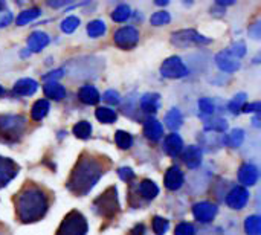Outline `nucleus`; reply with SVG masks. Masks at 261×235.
<instances>
[{"label": "nucleus", "mask_w": 261, "mask_h": 235, "mask_svg": "<svg viewBox=\"0 0 261 235\" xmlns=\"http://www.w3.org/2000/svg\"><path fill=\"white\" fill-rule=\"evenodd\" d=\"M182 122H184V118H182V113H180L177 109L170 110V112L167 113V116H165V125H167L170 130H173V132L179 130L180 125H182Z\"/></svg>", "instance_id": "25"}, {"label": "nucleus", "mask_w": 261, "mask_h": 235, "mask_svg": "<svg viewBox=\"0 0 261 235\" xmlns=\"http://www.w3.org/2000/svg\"><path fill=\"white\" fill-rule=\"evenodd\" d=\"M50 38L46 32H41V31H37V32H32L28 38V49L31 52H40L43 47H46L49 44Z\"/></svg>", "instance_id": "13"}, {"label": "nucleus", "mask_w": 261, "mask_h": 235, "mask_svg": "<svg viewBox=\"0 0 261 235\" xmlns=\"http://www.w3.org/2000/svg\"><path fill=\"white\" fill-rule=\"evenodd\" d=\"M243 138H245V133H243V130L242 128H234L226 138H225V142L229 145V147H232V148H237V147H240L242 145V142H243Z\"/></svg>", "instance_id": "30"}, {"label": "nucleus", "mask_w": 261, "mask_h": 235, "mask_svg": "<svg viewBox=\"0 0 261 235\" xmlns=\"http://www.w3.org/2000/svg\"><path fill=\"white\" fill-rule=\"evenodd\" d=\"M239 180L240 184H243L245 187H252L257 184L258 180V170L254 165H243L239 171Z\"/></svg>", "instance_id": "14"}, {"label": "nucleus", "mask_w": 261, "mask_h": 235, "mask_svg": "<svg viewBox=\"0 0 261 235\" xmlns=\"http://www.w3.org/2000/svg\"><path fill=\"white\" fill-rule=\"evenodd\" d=\"M161 73L165 78H184L188 75V69L179 57H170L162 63Z\"/></svg>", "instance_id": "7"}, {"label": "nucleus", "mask_w": 261, "mask_h": 235, "mask_svg": "<svg viewBox=\"0 0 261 235\" xmlns=\"http://www.w3.org/2000/svg\"><path fill=\"white\" fill-rule=\"evenodd\" d=\"M144 135H145L150 141L156 142V141H159V139L162 138L164 128H162V125H161L159 121H156L154 118H148V119L145 121V124H144Z\"/></svg>", "instance_id": "16"}, {"label": "nucleus", "mask_w": 261, "mask_h": 235, "mask_svg": "<svg viewBox=\"0 0 261 235\" xmlns=\"http://www.w3.org/2000/svg\"><path fill=\"white\" fill-rule=\"evenodd\" d=\"M174 235H196V229L193 225L190 223H180L176 231H174Z\"/></svg>", "instance_id": "40"}, {"label": "nucleus", "mask_w": 261, "mask_h": 235, "mask_svg": "<svg viewBox=\"0 0 261 235\" xmlns=\"http://www.w3.org/2000/svg\"><path fill=\"white\" fill-rule=\"evenodd\" d=\"M102 99H104L106 102L112 104V106H116V104H119V93L115 92V90H107V92L102 95Z\"/></svg>", "instance_id": "42"}, {"label": "nucleus", "mask_w": 261, "mask_h": 235, "mask_svg": "<svg viewBox=\"0 0 261 235\" xmlns=\"http://www.w3.org/2000/svg\"><path fill=\"white\" fill-rule=\"evenodd\" d=\"M78 95H80L81 102H84V104H87V106H95V104H98V101L101 99L98 90H96L93 86H83V87L80 89V93H78Z\"/></svg>", "instance_id": "20"}, {"label": "nucleus", "mask_w": 261, "mask_h": 235, "mask_svg": "<svg viewBox=\"0 0 261 235\" xmlns=\"http://www.w3.org/2000/svg\"><path fill=\"white\" fill-rule=\"evenodd\" d=\"M47 206L49 200L46 193L34 184H26L15 197V213L21 223L41 220L47 213Z\"/></svg>", "instance_id": "2"}, {"label": "nucleus", "mask_w": 261, "mask_h": 235, "mask_svg": "<svg viewBox=\"0 0 261 235\" xmlns=\"http://www.w3.org/2000/svg\"><path fill=\"white\" fill-rule=\"evenodd\" d=\"M87 222L84 216L78 211H70L57 229V235H86Z\"/></svg>", "instance_id": "5"}, {"label": "nucleus", "mask_w": 261, "mask_h": 235, "mask_svg": "<svg viewBox=\"0 0 261 235\" xmlns=\"http://www.w3.org/2000/svg\"><path fill=\"white\" fill-rule=\"evenodd\" d=\"M199 109L203 113H206V115H213L214 113V104H213V101L210 98H202L199 101Z\"/></svg>", "instance_id": "41"}, {"label": "nucleus", "mask_w": 261, "mask_h": 235, "mask_svg": "<svg viewBox=\"0 0 261 235\" xmlns=\"http://www.w3.org/2000/svg\"><path fill=\"white\" fill-rule=\"evenodd\" d=\"M61 76H63V70H61V69H57V70H52V72L43 75V80H44V81L54 83V80H58V78H61Z\"/></svg>", "instance_id": "44"}, {"label": "nucleus", "mask_w": 261, "mask_h": 235, "mask_svg": "<svg viewBox=\"0 0 261 235\" xmlns=\"http://www.w3.org/2000/svg\"><path fill=\"white\" fill-rule=\"evenodd\" d=\"M37 89H38L37 81H34V80H31V78L18 80V81L14 84V93H15V95H20V96H29V95L35 93Z\"/></svg>", "instance_id": "17"}, {"label": "nucleus", "mask_w": 261, "mask_h": 235, "mask_svg": "<svg viewBox=\"0 0 261 235\" xmlns=\"http://www.w3.org/2000/svg\"><path fill=\"white\" fill-rule=\"evenodd\" d=\"M0 235H8V234H6V231H5V232H3V231H0Z\"/></svg>", "instance_id": "53"}, {"label": "nucleus", "mask_w": 261, "mask_h": 235, "mask_svg": "<svg viewBox=\"0 0 261 235\" xmlns=\"http://www.w3.org/2000/svg\"><path fill=\"white\" fill-rule=\"evenodd\" d=\"M110 168V161L102 156L83 153L67 180V190L75 196H86Z\"/></svg>", "instance_id": "1"}, {"label": "nucleus", "mask_w": 261, "mask_h": 235, "mask_svg": "<svg viewBox=\"0 0 261 235\" xmlns=\"http://www.w3.org/2000/svg\"><path fill=\"white\" fill-rule=\"evenodd\" d=\"M26 119L21 115H0V142H18L26 130Z\"/></svg>", "instance_id": "3"}, {"label": "nucleus", "mask_w": 261, "mask_h": 235, "mask_svg": "<svg viewBox=\"0 0 261 235\" xmlns=\"http://www.w3.org/2000/svg\"><path fill=\"white\" fill-rule=\"evenodd\" d=\"M3 93H5V90H3V87H2V86H0V96H2V95H3Z\"/></svg>", "instance_id": "52"}, {"label": "nucleus", "mask_w": 261, "mask_h": 235, "mask_svg": "<svg viewBox=\"0 0 261 235\" xmlns=\"http://www.w3.org/2000/svg\"><path fill=\"white\" fill-rule=\"evenodd\" d=\"M168 220L162 219V217H154L153 219V231L156 232V235H164L168 231Z\"/></svg>", "instance_id": "36"}, {"label": "nucleus", "mask_w": 261, "mask_h": 235, "mask_svg": "<svg viewBox=\"0 0 261 235\" xmlns=\"http://www.w3.org/2000/svg\"><path fill=\"white\" fill-rule=\"evenodd\" d=\"M171 43L177 47H187L191 44H210L211 40L197 34L194 29H182L171 35Z\"/></svg>", "instance_id": "6"}, {"label": "nucleus", "mask_w": 261, "mask_h": 235, "mask_svg": "<svg viewBox=\"0 0 261 235\" xmlns=\"http://www.w3.org/2000/svg\"><path fill=\"white\" fill-rule=\"evenodd\" d=\"M216 63H217V66H219L222 70L229 72V73H232V72H236V70L240 69V61H239L237 58H234L228 50H223V52L217 54Z\"/></svg>", "instance_id": "12"}, {"label": "nucleus", "mask_w": 261, "mask_h": 235, "mask_svg": "<svg viewBox=\"0 0 261 235\" xmlns=\"http://www.w3.org/2000/svg\"><path fill=\"white\" fill-rule=\"evenodd\" d=\"M118 174H119V177H121L122 180H125V182H130V180L135 179V173H133L132 168H119V170H118Z\"/></svg>", "instance_id": "43"}, {"label": "nucleus", "mask_w": 261, "mask_h": 235, "mask_svg": "<svg viewBox=\"0 0 261 235\" xmlns=\"http://www.w3.org/2000/svg\"><path fill=\"white\" fill-rule=\"evenodd\" d=\"M78 26H80V18H78V17H73V15L64 18V20L61 21V31L66 32V34L73 32Z\"/></svg>", "instance_id": "34"}, {"label": "nucleus", "mask_w": 261, "mask_h": 235, "mask_svg": "<svg viewBox=\"0 0 261 235\" xmlns=\"http://www.w3.org/2000/svg\"><path fill=\"white\" fill-rule=\"evenodd\" d=\"M73 135L80 139H89L92 135V125L87 121H81L73 125Z\"/></svg>", "instance_id": "29"}, {"label": "nucleus", "mask_w": 261, "mask_h": 235, "mask_svg": "<svg viewBox=\"0 0 261 235\" xmlns=\"http://www.w3.org/2000/svg\"><path fill=\"white\" fill-rule=\"evenodd\" d=\"M47 5H49V6H52V8H58V6H64V5H66V2H49Z\"/></svg>", "instance_id": "48"}, {"label": "nucleus", "mask_w": 261, "mask_h": 235, "mask_svg": "<svg viewBox=\"0 0 261 235\" xmlns=\"http://www.w3.org/2000/svg\"><path fill=\"white\" fill-rule=\"evenodd\" d=\"M40 14H41V12H40V9H38V8L26 9V11H23V12H20V14H18V17H17V24H18V26H23V24H26V23H29V21L35 20Z\"/></svg>", "instance_id": "28"}, {"label": "nucleus", "mask_w": 261, "mask_h": 235, "mask_svg": "<svg viewBox=\"0 0 261 235\" xmlns=\"http://www.w3.org/2000/svg\"><path fill=\"white\" fill-rule=\"evenodd\" d=\"M245 102H246V93H239V95H236L234 99L229 102V110H231L234 115H237V113H240V112L243 110Z\"/></svg>", "instance_id": "33"}, {"label": "nucleus", "mask_w": 261, "mask_h": 235, "mask_svg": "<svg viewBox=\"0 0 261 235\" xmlns=\"http://www.w3.org/2000/svg\"><path fill=\"white\" fill-rule=\"evenodd\" d=\"M182 148H184V142H182V139H180L179 135H174V133H173V135H168V136L165 138L164 150H165L167 154L176 158V156L180 154Z\"/></svg>", "instance_id": "18"}, {"label": "nucleus", "mask_w": 261, "mask_h": 235, "mask_svg": "<svg viewBox=\"0 0 261 235\" xmlns=\"http://www.w3.org/2000/svg\"><path fill=\"white\" fill-rule=\"evenodd\" d=\"M49 112V101L47 99H38L31 110V118L34 121H41Z\"/></svg>", "instance_id": "24"}, {"label": "nucleus", "mask_w": 261, "mask_h": 235, "mask_svg": "<svg viewBox=\"0 0 261 235\" xmlns=\"http://www.w3.org/2000/svg\"><path fill=\"white\" fill-rule=\"evenodd\" d=\"M5 9V3L3 2H0V11H3Z\"/></svg>", "instance_id": "50"}, {"label": "nucleus", "mask_w": 261, "mask_h": 235, "mask_svg": "<svg viewBox=\"0 0 261 235\" xmlns=\"http://www.w3.org/2000/svg\"><path fill=\"white\" fill-rule=\"evenodd\" d=\"M43 90H44V95L47 98L55 99V101H61L66 96V89L61 84H58V83H47L43 87Z\"/></svg>", "instance_id": "22"}, {"label": "nucleus", "mask_w": 261, "mask_h": 235, "mask_svg": "<svg viewBox=\"0 0 261 235\" xmlns=\"http://www.w3.org/2000/svg\"><path fill=\"white\" fill-rule=\"evenodd\" d=\"M104 32H106V23L101 20H93L87 24V34L93 38L102 35Z\"/></svg>", "instance_id": "32"}, {"label": "nucleus", "mask_w": 261, "mask_h": 235, "mask_svg": "<svg viewBox=\"0 0 261 235\" xmlns=\"http://www.w3.org/2000/svg\"><path fill=\"white\" fill-rule=\"evenodd\" d=\"M18 174V165L9 159L0 156V188L6 187Z\"/></svg>", "instance_id": "9"}, {"label": "nucleus", "mask_w": 261, "mask_h": 235, "mask_svg": "<svg viewBox=\"0 0 261 235\" xmlns=\"http://www.w3.org/2000/svg\"><path fill=\"white\" fill-rule=\"evenodd\" d=\"M95 116H96V119H98L99 122H102V124H112V122L116 121V113H115V110L107 109V107H99V109H96Z\"/></svg>", "instance_id": "26"}, {"label": "nucleus", "mask_w": 261, "mask_h": 235, "mask_svg": "<svg viewBox=\"0 0 261 235\" xmlns=\"http://www.w3.org/2000/svg\"><path fill=\"white\" fill-rule=\"evenodd\" d=\"M193 214L196 217L197 222L200 223H208L211 222L216 214H217V206L213 205V203H208V202H202V203H196L194 208H193Z\"/></svg>", "instance_id": "10"}, {"label": "nucleus", "mask_w": 261, "mask_h": 235, "mask_svg": "<svg viewBox=\"0 0 261 235\" xmlns=\"http://www.w3.org/2000/svg\"><path fill=\"white\" fill-rule=\"evenodd\" d=\"M168 2H156V5H167Z\"/></svg>", "instance_id": "51"}, {"label": "nucleus", "mask_w": 261, "mask_h": 235, "mask_svg": "<svg viewBox=\"0 0 261 235\" xmlns=\"http://www.w3.org/2000/svg\"><path fill=\"white\" fill-rule=\"evenodd\" d=\"M128 17H130V8L127 5H119L112 14V18L115 21H125Z\"/></svg>", "instance_id": "35"}, {"label": "nucleus", "mask_w": 261, "mask_h": 235, "mask_svg": "<svg viewBox=\"0 0 261 235\" xmlns=\"http://www.w3.org/2000/svg\"><path fill=\"white\" fill-rule=\"evenodd\" d=\"M113 40H115V44L119 46L121 49H132L139 41V32L133 26H125L116 31Z\"/></svg>", "instance_id": "8"}, {"label": "nucleus", "mask_w": 261, "mask_h": 235, "mask_svg": "<svg viewBox=\"0 0 261 235\" xmlns=\"http://www.w3.org/2000/svg\"><path fill=\"white\" fill-rule=\"evenodd\" d=\"M228 52L234 57V58H242L245 54H246V44L243 43V41H237V43H234L229 49H228Z\"/></svg>", "instance_id": "39"}, {"label": "nucleus", "mask_w": 261, "mask_h": 235, "mask_svg": "<svg viewBox=\"0 0 261 235\" xmlns=\"http://www.w3.org/2000/svg\"><path fill=\"white\" fill-rule=\"evenodd\" d=\"M184 185V173L177 167H171L165 174V187L170 191H176Z\"/></svg>", "instance_id": "15"}, {"label": "nucleus", "mask_w": 261, "mask_h": 235, "mask_svg": "<svg viewBox=\"0 0 261 235\" xmlns=\"http://www.w3.org/2000/svg\"><path fill=\"white\" fill-rule=\"evenodd\" d=\"M139 193H141V196H142L144 199L153 200V199L159 194V188H158V185H156L153 180L145 179V180H142L141 185H139Z\"/></svg>", "instance_id": "23"}, {"label": "nucleus", "mask_w": 261, "mask_h": 235, "mask_svg": "<svg viewBox=\"0 0 261 235\" xmlns=\"http://www.w3.org/2000/svg\"><path fill=\"white\" fill-rule=\"evenodd\" d=\"M248 199H249V193H248L245 188L237 187V188H234V190L228 194L226 203H228V206L232 208V210H242V208H245V205L248 203Z\"/></svg>", "instance_id": "11"}, {"label": "nucleus", "mask_w": 261, "mask_h": 235, "mask_svg": "<svg viewBox=\"0 0 261 235\" xmlns=\"http://www.w3.org/2000/svg\"><path fill=\"white\" fill-rule=\"evenodd\" d=\"M260 110V102H254V104H245L243 112L246 113H252V112H258Z\"/></svg>", "instance_id": "46"}, {"label": "nucleus", "mask_w": 261, "mask_h": 235, "mask_svg": "<svg viewBox=\"0 0 261 235\" xmlns=\"http://www.w3.org/2000/svg\"><path fill=\"white\" fill-rule=\"evenodd\" d=\"M141 109L147 113H156L159 109V95L158 93H145L141 98Z\"/></svg>", "instance_id": "21"}, {"label": "nucleus", "mask_w": 261, "mask_h": 235, "mask_svg": "<svg viewBox=\"0 0 261 235\" xmlns=\"http://www.w3.org/2000/svg\"><path fill=\"white\" fill-rule=\"evenodd\" d=\"M170 20H171V17L167 11H159L151 15V24H154V26L167 24V23H170Z\"/></svg>", "instance_id": "37"}, {"label": "nucleus", "mask_w": 261, "mask_h": 235, "mask_svg": "<svg viewBox=\"0 0 261 235\" xmlns=\"http://www.w3.org/2000/svg\"><path fill=\"white\" fill-rule=\"evenodd\" d=\"M144 231H145L144 225H136V226L132 229V234L130 235H144Z\"/></svg>", "instance_id": "47"}, {"label": "nucleus", "mask_w": 261, "mask_h": 235, "mask_svg": "<svg viewBox=\"0 0 261 235\" xmlns=\"http://www.w3.org/2000/svg\"><path fill=\"white\" fill-rule=\"evenodd\" d=\"M245 231L248 235L261 234V222L258 216H251L245 220Z\"/></svg>", "instance_id": "27"}, {"label": "nucleus", "mask_w": 261, "mask_h": 235, "mask_svg": "<svg viewBox=\"0 0 261 235\" xmlns=\"http://www.w3.org/2000/svg\"><path fill=\"white\" fill-rule=\"evenodd\" d=\"M95 211L106 219H113L119 213V203H118V193L115 187L107 188L93 203Z\"/></svg>", "instance_id": "4"}, {"label": "nucleus", "mask_w": 261, "mask_h": 235, "mask_svg": "<svg viewBox=\"0 0 261 235\" xmlns=\"http://www.w3.org/2000/svg\"><path fill=\"white\" fill-rule=\"evenodd\" d=\"M205 128L206 130H216V132H225L228 128V124H226L225 119L217 118V119H213V121H206Z\"/></svg>", "instance_id": "38"}, {"label": "nucleus", "mask_w": 261, "mask_h": 235, "mask_svg": "<svg viewBox=\"0 0 261 235\" xmlns=\"http://www.w3.org/2000/svg\"><path fill=\"white\" fill-rule=\"evenodd\" d=\"M184 162L190 167V168H196L200 165L202 162V151L199 147L196 145H190L185 153H184Z\"/></svg>", "instance_id": "19"}, {"label": "nucleus", "mask_w": 261, "mask_h": 235, "mask_svg": "<svg viewBox=\"0 0 261 235\" xmlns=\"http://www.w3.org/2000/svg\"><path fill=\"white\" fill-rule=\"evenodd\" d=\"M115 141H116V145L121 150H128L132 147V144H133L132 135L127 133V132H122V130H119V132L115 133Z\"/></svg>", "instance_id": "31"}, {"label": "nucleus", "mask_w": 261, "mask_h": 235, "mask_svg": "<svg viewBox=\"0 0 261 235\" xmlns=\"http://www.w3.org/2000/svg\"><path fill=\"white\" fill-rule=\"evenodd\" d=\"M258 121H260V118H258V115H257V116L254 118V125H255V127H260V122H258Z\"/></svg>", "instance_id": "49"}, {"label": "nucleus", "mask_w": 261, "mask_h": 235, "mask_svg": "<svg viewBox=\"0 0 261 235\" xmlns=\"http://www.w3.org/2000/svg\"><path fill=\"white\" fill-rule=\"evenodd\" d=\"M11 20H12V14H11L9 11H6L5 14H2V15H0V28H3V26L9 24V23H11Z\"/></svg>", "instance_id": "45"}]
</instances>
